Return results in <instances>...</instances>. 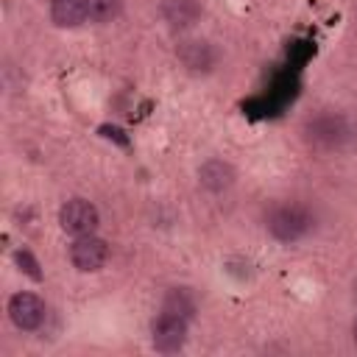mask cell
<instances>
[{"mask_svg": "<svg viewBox=\"0 0 357 357\" xmlns=\"http://www.w3.org/2000/svg\"><path fill=\"white\" fill-rule=\"evenodd\" d=\"M268 231L279 243H298L315 226V218L301 204H279L268 212Z\"/></svg>", "mask_w": 357, "mask_h": 357, "instance_id": "obj_1", "label": "cell"}, {"mask_svg": "<svg viewBox=\"0 0 357 357\" xmlns=\"http://www.w3.org/2000/svg\"><path fill=\"white\" fill-rule=\"evenodd\" d=\"M346 137H349V126L340 114H318L304 123V139H307V145H312L318 151L340 148L346 142Z\"/></svg>", "mask_w": 357, "mask_h": 357, "instance_id": "obj_2", "label": "cell"}, {"mask_svg": "<svg viewBox=\"0 0 357 357\" xmlns=\"http://www.w3.org/2000/svg\"><path fill=\"white\" fill-rule=\"evenodd\" d=\"M59 226L61 231H67L70 237H81V234H95L100 226V212L92 201L86 198H70L61 204L59 209Z\"/></svg>", "mask_w": 357, "mask_h": 357, "instance_id": "obj_3", "label": "cell"}, {"mask_svg": "<svg viewBox=\"0 0 357 357\" xmlns=\"http://www.w3.org/2000/svg\"><path fill=\"white\" fill-rule=\"evenodd\" d=\"M187 318L173 315V312H159L151 324V346L162 354H176L187 343Z\"/></svg>", "mask_w": 357, "mask_h": 357, "instance_id": "obj_4", "label": "cell"}, {"mask_svg": "<svg viewBox=\"0 0 357 357\" xmlns=\"http://www.w3.org/2000/svg\"><path fill=\"white\" fill-rule=\"evenodd\" d=\"M70 262L81 273H95L109 262V243L98 234H81L70 243Z\"/></svg>", "mask_w": 357, "mask_h": 357, "instance_id": "obj_5", "label": "cell"}, {"mask_svg": "<svg viewBox=\"0 0 357 357\" xmlns=\"http://www.w3.org/2000/svg\"><path fill=\"white\" fill-rule=\"evenodd\" d=\"M176 59H178V64H181L187 73H192V75H206V73H212V67H215V61H218V53H215V47H212L206 39L184 36V39H178V45H176Z\"/></svg>", "mask_w": 357, "mask_h": 357, "instance_id": "obj_6", "label": "cell"}, {"mask_svg": "<svg viewBox=\"0 0 357 357\" xmlns=\"http://www.w3.org/2000/svg\"><path fill=\"white\" fill-rule=\"evenodd\" d=\"M45 315H47L45 301H42L36 293L22 290V293H14V296L8 298V318H11V324H14L17 329H22V332H36V329L45 324Z\"/></svg>", "mask_w": 357, "mask_h": 357, "instance_id": "obj_7", "label": "cell"}, {"mask_svg": "<svg viewBox=\"0 0 357 357\" xmlns=\"http://www.w3.org/2000/svg\"><path fill=\"white\" fill-rule=\"evenodd\" d=\"M234 178H237V173L226 159H206L198 167V184L206 192H223L234 184Z\"/></svg>", "mask_w": 357, "mask_h": 357, "instance_id": "obj_8", "label": "cell"}, {"mask_svg": "<svg viewBox=\"0 0 357 357\" xmlns=\"http://www.w3.org/2000/svg\"><path fill=\"white\" fill-rule=\"evenodd\" d=\"M159 11L165 22L176 31H187L201 20V3L198 0H162Z\"/></svg>", "mask_w": 357, "mask_h": 357, "instance_id": "obj_9", "label": "cell"}, {"mask_svg": "<svg viewBox=\"0 0 357 357\" xmlns=\"http://www.w3.org/2000/svg\"><path fill=\"white\" fill-rule=\"evenodd\" d=\"M50 20L59 28H78L86 22L84 0H50Z\"/></svg>", "mask_w": 357, "mask_h": 357, "instance_id": "obj_10", "label": "cell"}, {"mask_svg": "<svg viewBox=\"0 0 357 357\" xmlns=\"http://www.w3.org/2000/svg\"><path fill=\"white\" fill-rule=\"evenodd\" d=\"M162 310L165 312H173V315H181V318H192L195 315V298L187 287H170L165 301H162Z\"/></svg>", "mask_w": 357, "mask_h": 357, "instance_id": "obj_11", "label": "cell"}, {"mask_svg": "<svg viewBox=\"0 0 357 357\" xmlns=\"http://www.w3.org/2000/svg\"><path fill=\"white\" fill-rule=\"evenodd\" d=\"M86 3V20L95 25H106L120 17L123 0H84Z\"/></svg>", "mask_w": 357, "mask_h": 357, "instance_id": "obj_12", "label": "cell"}, {"mask_svg": "<svg viewBox=\"0 0 357 357\" xmlns=\"http://www.w3.org/2000/svg\"><path fill=\"white\" fill-rule=\"evenodd\" d=\"M14 262H17V268L28 276V279H33V282H42V268H39V259L28 251V248H17L14 251Z\"/></svg>", "mask_w": 357, "mask_h": 357, "instance_id": "obj_13", "label": "cell"}, {"mask_svg": "<svg viewBox=\"0 0 357 357\" xmlns=\"http://www.w3.org/2000/svg\"><path fill=\"white\" fill-rule=\"evenodd\" d=\"M351 335H354V343H357V321H354V326H351Z\"/></svg>", "mask_w": 357, "mask_h": 357, "instance_id": "obj_14", "label": "cell"}]
</instances>
